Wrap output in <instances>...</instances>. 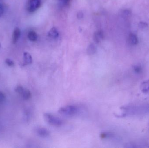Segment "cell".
I'll list each match as a JSON object with an SVG mask.
<instances>
[{
	"instance_id": "obj_10",
	"label": "cell",
	"mask_w": 149,
	"mask_h": 148,
	"mask_svg": "<svg viewBox=\"0 0 149 148\" xmlns=\"http://www.w3.org/2000/svg\"><path fill=\"white\" fill-rule=\"evenodd\" d=\"M129 42L131 45H135L138 43V39L137 35L133 33H130L129 37Z\"/></svg>"
},
{
	"instance_id": "obj_21",
	"label": "cell",
	"mask_w": 149,
	"mask_h": 148,
	"mask_svg": "<svg viewBox=\"0 0 149 148\" xmlns=\"http://www.w3.org/2000/svg\"><path fill=\"white\" fill-rule=\"evenodd\" d=\"M77 17L78 19H82L83 17V14L82 12H79L77 14Z\"/></svg>"
},
{
	"instance_id": "obj_18",
	"label": "cell",
	"mask_w": 149,
	"mask_h": 148,
	"mask_svg": "<svg viewBox=\"0 0 149 148\" xmlns=\"http://www.w3.org/2000/svg\"><path fill=\"white\" fill-rule=\"evenodd\" d=\"M134 70L136 73L139 74L142 72V68L140 66H135L134 68Z\"/></svg>"
},
{
	"instance_id": "obj_15",
	"label": "cell",
	"mask_w": 149,
	"mask_h": 148,
	"mask_svg": "<svg viewBox=\"0 0 149 148\" xmlns=\"http://www.w3.org/2000/svg\"><path fill=\"white\" fill-rule=\"evenodd\" d=\"M25 89L23 87L21 86H18L15 88V91L16 93H19L21 94L22 93H23Z\"/></svg>"
},
{
	"instance_id": "obj_1",
	"label": "cell",
	"mask_w": 149,
	"mask_h": 148,
	"mask_svg": "<svg viewBox=\"0 0 149 148\" xmlns=\"http://www.w3.org/2000/svg\"><path fill=\"white\" fill-rule=\"evenodd\" d=\"M79 110L78 107L76 106L68 105L60 108L59 113L64 116H72L77 114Z\"/></svg>"
},
{
	"instance_id": "obj_16",
	"label": "cell",
	"mask_w": 149,
	"mask_h": 148,
	"mask_svg": "<svg viewBox=\"0 0 149 148\" xmlns=\"http://www.w3.org/2000/svg\"><path fill=\"white\" fill-rule=\"evenodd\" d=\"M5 62H6V64L9 67H13L14 65V63L11 59L8 58V59H6Z\"/></svg>"
},
{
	"instance_id": "obj_23",
	"label": "cell",
	"mask_w": 149,
	"mask_h": 148,
	"mask_svg": "<svg viewBox=\"0 0 149 148\" xmlns=\"http://www.w3.org/2000/svg\"><path fill=\"white\" fill-rule=\"evenodd\" d=\"M1 44L0 43V48H1Z\"/></svg>"
},
{
	"instance_id": "obj_13",
	"label": "cell",
	"mask_w": 149,
	"mask_h": 148,
	"mask_svg": "<svg viewBox=\"0 0 149 148\" xmlns=\"http://www.w3.org/2000/svg\"><path fill=\"white\" fill-rule=\"evenodd\" d=\"M21 95L23 96V99L25 100H29L32 96V94H31V92L28 89H25Z\"/></svg>"
},
{
	"instance_id": "obj_8",
	"label": "cell",
	"mask_w": 149,
	"mask_h": 148,
	"mask_svg": "<svg viewBox=\"0 0 149 148\" xmlns=\"http://www.w3.org/2000/svg\"><path fill=\"white\" fill-rule=\"evenodd\" d=\"M48 36L52 38H56L59 36L58 29L55 27H53L48 33Z\"/></svg>"
},
{
	"instance_id": "obj_5",
	"label": "cell",
	"mask_w": 149,
	"mask_h": 148,
	"mask_svg": "<svg viewBox=\"0 0 149 148\" xmlns=\"http://www.w3.org/2000/svg\"><path fill=\"white\" fill-rule=\"evenodd\" d=\"M104 33L103 31L99 30L95 32L93 36V39L96 43H99L103 40L104 38Z\"/></svg>"
},
{
	"instance_id": "obj_22",
	"label": "cell",
	"mask_w": 149,
	"mask_h": 148,
	"mask_svg": "<svg viewBox=\"0 0 149 148\" xmlns=\"http://www.w3.org/2000/svg\"><path fill=\"white\" fill-rule=\"evenodd\" d=\"M4 7L2 5L0 4V17H1L4 13Z\"/></svg>"
},
{
	"instance_id": "obj_17",
	"label": "cell",
	"mask_w": 149,
	"mask_h": 148,
	"mask_svg": "<svg viewBox=\"0 0 149 148\" xmlns=\"http://www.w3.org/2000/svg\"><path fill=\"white\" fill-rule=\"evenodd\" d=\"M63 6H66L70 3L71 0H58Z\"/></svg>"
},
{
	"instance_id": "obj_3",
	"label": "cell",
	"mask_w": 149,
	"mask_h": 148,
	"mask_svg": "<svg viewBox=\"0 0 149 148\" xmlns=\"http://www.w3.org/2000/svg\"><path fill=\"white\" fill-rule=\"evenodd\" d=\"M41 5V0H28L27 9L29 12L33 13L38 10Z\"/></svg>"
},
{
	"instance_id": "obj_6",
	"label": "cell",
	"mask_w": 149,
	"mask_h": 148,
	"mask_svg": "<svg viewBox=\"0 0 149 148\" xmlns=\"http://www.w3.org/2000/svg\"><path fill=\"white\" fill-rule=\"evenodd\" d=\"M21 36V31L19 27H16L14 31L12 34V42L16 44Z\"/></svg>"
},
{
	"instance_id": "obj_7",
	"label": "cell",
	"mask_w": 149,
	"mask_h": 148,
	"mask_svg": "<svg viewBox=\"0 0 149 148\" xmlns=\"http://www.w3.org/2000/svg\"><path fill=\"white\" fill-rule=\"evenodd\" d=\"M23 57H24L23 66L32 64V56L29 53L27 52H24Z\"/></svg>"
},
{
	"instance_id": "obj_4",
	"label": "cell",
	"mask_w": 149,
	"mask_h": 148,
	"mask_svg": "<svg viewBox=\"0 0 149 148\" xmlns=\"http://www.w3.org/2000/svg\"><path fill=\"white\" fill-rule=\"evenodd\" d=\"M36 133L39 136L42 138L48 137L50 132L47 129L45 128H39L36 130Z\"/></svg>"
},
{
	"instance_id": "obj_19",
	"label": "cell",
	"mask_w": 149,
	"mask_h": 148,
	"mask_svg": "<svg viewBox=\"0 0 149 148\" xmlns=\"http://www.w3.org/2000/svg\"><path fill=\"white\" fill-rule=\"evenodd\" d=\"M139 27L140 28H145L148 27V24L145 22H140L139 23Z\"/></svg>"
},
{
	"instance_id": "obj_14",
	"label": "cell",
	"mask_w": 149,
	"mask_h": 148,
	"mask_svg": "<svg viewBox=\"0 0 149 148\" xmlns=\"http://www.w3.org/2000/svg\"><path fill=\"white\" fill-rule=\"evenodd\" d=\"M114 136L113 133L110 132H103L100 135V137L103 139L104 138H110Z\"/></svg>"
},
{
	"instance_id": "obj_20",
	"label": "cell",
	"mask_w": 149,
	"mask_h": 148,
	"mask_svg": "<svg viewBox=\"0 0 149 148\" xmlns=\"http://www.w3.org/2000/svg\"><path fill=\"white\" fill-rule=\"evenodd\" d=\"M6 100V95L3 92L0 91V103H2Z\"/></svg>"
},
{
	"instance_id": "obj_12",
	"label": "cell",
	"mask_w": 149,
	"mask_h": 148,
	"mask_svg": "<svg viewBox=\"0 0 149 148\" xmlns=\"http://www.w3.org/2000/svg\"><path fill=\"white\" fill-rule=\"evenodd\" d=\"M97 48L94 44H92L89 46L87 50V53L89 55H94L96 53Z\"/></svg>"
},
{
	"instance_id": "obj_9",
	"label": "cell",
	"mask_w": 149,
	"mask_h": 148,
	"mask_svg": "<svg viewBox=\"0 0 149 148\" xmlns=\"http://www.w3.org/2000/svg\"><path fill=\"white\" fill-rule=\"evenodd\" d=\"M140 89L143 93H149V80L143 82L141 83Z\"/></svg>"
},
{
	"instance_id": "obj_11",
	"label": "cell",
	"mask_w": 149,
	"mask_h": 148,
	"mask_svg": "<svg viewBox=\"0 0 149 148\" xmlns=\"http://www.w3.org/2000/svg\"><path fill=\"white\" fill-rule=\"evenodd\" d=\"M28 39L32 42H34L37 40L38 36L37 33L34 31H30L28 34Z\"/></svg>"
},
{
	"instance_id": "obj_2",
	"label": "cell",
	"mask_w": 149,
	"mask_h": 148,
	"mask_svg": "<svg viewBox=\"0 0 149 148\" xmlns=\"http://www.w3.org/2000/svg\"><path fill=\"white\" fill-rule=\"evenodd\" d=\"M44 116L47 123L53 126L59 127L61 126L63 124V121L61 119L51 113H45Z\"/></svg>"
}]
</instances>
